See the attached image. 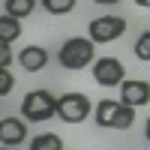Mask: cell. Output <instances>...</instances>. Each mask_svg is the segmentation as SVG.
Instances as JSON below:
<instances>
[{
    "label": "cell",
    "mask_w": 150,
    "mask_h": 150,
    "mask_svg": "<svg viewBox=\"0 0 150 150\" xmlns=\"http://www.w3.org/2000/svg\"><path fill=\"white\" fill-rule=\"evenodd\" d=\"M138 6H144V9H150V0H135Z\"/></svg>",
    "instance_id": "obj_18"
},
{
    "label": "cell",
    "mask_w": 150,
    "mask_h": 150,
    "mask_svg": "<svg viewBox=\"0 0 150 150\" xmlns=\"http://www.w3.org/2000/svg\"><path fill=\"white\" fill-rule=\"evenodd\" d=\"M144 135H147V141H150V117H147V123H144Z\"/></svg>",
    "instance_id": "obj_17"
},
{
    "label": "cell",
    "mask_w": 150,
    "mask_h": 150,
    "mask_svg": "<svg viewBox=\"0 0 150 150\" xmlns=\"http://www.w3.org/2000/svg\"><path fill=\"white\" fill-rule=\"evenodd\" d=\"M120 102L129 108H138L150 102V87L147 81H123L120 84Z\"/></svg>",
    "instance_id": "obj_7"
},
{
    "label": "cell",
    "mask_w": 150,
    "mask_h": 150,
    "mask_svg": "<svg viewBox=\"0 0 150 150\" xmlns=\"http://www.w3.org/2000/svg\"><path fill=\"white\" fill-rule=\"evenodd\" d=\"M3 9H6L9 18L21 21V18H27L30 12L36 9V3H33V0H3Z\"/></svg>",
    "instance_id": "obj_10"
},
{
    "label": "cell",
    "mask_w": 150,
    "mask_h": 150,
    "mask_svg": "<svg viewBox=\"0 0 150 150\" xmlns=\"http://www.w3.org/2000/svg\"><path fill=\"white\" fill-rule=\"evenodd\" d=\"M135 57H138V60H144V63L150 60V30L138 36V42H135Z\"/></svg>",
    "instance_id": "obj_14"
},
{
    "label": "cell",
    "mask_w": 150,
    "mask_h": 150,
    "mask_svg": "<svg viewBox=\"0 0 150 150\" xmlns=\"http://www.w3.org/2000/svg\"><path fill=\"white\" fill-rule=\"evenodd\" d=\"M12 87H15V78H12L9 69H0V96H9Z\"/></svg>",
    "instance_id": "obj_15"
},
{
    "label": "cell",
    "mask_w": 150,
    "mask_h": 150,
    "mask_svg": "<svg viewBox=\"0 0 150 150\" xmlns=\"http://www.w3.org/2000/svg\"><path fill=\"white\" fill-rule=\"evenodd\" d=\"M57 117L63 123H81L90 117V99L84 93H63L57 99Z\"/></svg>",
    "instance_id": "obj_4"
},
{
    "label": "cell",
    "mask_w": 150,
    "mask_h": 150,
    "mask_svg": "<svg viewBox=\"0 0 150 150\" xmlns=\"http://www.w3.org/2000/svg\"><path fill=\"white\" fill-rule=\"evenodd\" d=\"M60 66L63 69H84L93 63V42L84 39V36H75V39H66L60 45Z\"/></svg>",
    "instance_id": "obj_3"
},
{
    "label": "cell",
    "mask_w": 150,
    "mask_h": 150,
    "mask_svg": "<svg viewBox=\"0 0 150 150\" xmlns=\"http://www.w3.org/2000/svg\"><path fill=\"white\" fill-rule=\"evenodd\" d=\"M18 36H21V21L9 18V15H0V42L9 45V42H15Z\"/></svg>",
    "instance_id": "obj_11"
},
{
    "label": "cell",
    "mask_w": 150,
    "mask_h": 150,
    "mask_svg": "<svg viewBox=\"0 0 150 150\" xmlns=\"http://www.w3.org/2000/svg\"><path fill=\"white\" fill-rule=\"evenodd\" d=\"M18 63L24 66V72H39L48 63V51H45L42 45H27V48H21Z\"/></svg>",
    "instance_id": "obj_9"
},
{
    "label": "cell",
    "mask_w": 150,
    "mask_h": 150,
    "mask_svg": "<svg viewBox=\"0 0 150 150\" xmlns=\"http://www.w3.org/2000/svg\"><path fill=\"white\" fill-rule=\"evenodd\" d=\"M135 123V108L114 102V99H102L96 105V126L102 129H129Z\"/></svg>",
    "instance_id": "obj_1"
},
{
    "label": "cell",
    "mask_w": 150,
    "mask_h": 150,
    "mask_svg": "<svg viewBox=\"0 0 150 150\" xmlns=\"http://www.w3.org/2000/svg\"><path fill=\"white\" fill-rule=\"evenodd\" d=\"M90 42H114L117 36L126 30V21L120 15H99L90 21Z\"/></svg>",
    "instance_id": "obj_5"
},
{
    "label": "cell",
    "mask_w": 150,
    "mask_h": 150,
    "mask_svg": "<svg viewBox=\"0 0 150 150\" xmlns=\"http://www.w3.org/2000/svg\"><path fill=\"white\" fill-rule=\"evenodd\" d=\"M30 150H63V138L54 132H42L30 141Z\"/></svg>",
    "instance_id": "obj_12"
},
{
    "label": "cell",
    "mask_w": 150,
    "mask_h": 150,
    "mask_svg": "<svg viewBox=\"0 0 150 150\" xmlns=\"http://www.w3.org/2000/svg\"><path fill=\"white\" fill-rule=\"evenodd\" d=\"M123 63L117 57H99L96 63H93V81L96 84H102V87H117L123 84Z\"/></svg>",
    "instance_id": "obj_6"
},
{
    "label": "cell",
    "mask_w": 150,
    "mask_h": 150,
    "mask_svg": "<svg viewBox=\"0 0 150 150\" xmlns=\"http://www.w3.org/2000/svg\"><path fill=\"white\" fill-rule=\"evenodd\" d=\"M9 63H12V48L0 42V69H9Z\"/></svg>",
    "instance_id": "obj_16"
},
{
    "label": "cell",
    "mask_w": 150,
    "mask_h": 150,
    "mask_svg": "<svg viewBox=\"0 0 150 150\" xmlns=\"http://www.w3.org/2000/svg\"><path fill=\"white\" fill-rule=\"evenodd\" d=\"M27 138V126H24L21 117H3L0 120V141L6 147H15Z\"/></svg>",
    "instance_id": "obj_8"
},
{
    "label": "cell",
    "mask_w": 150,
    "mask_h": 150,
    "mask_svg": "<svg viewBox=\"0 0 150 150\" xmlns=\"http://www.w3.org/2000/svg\"><path fill=\"white\" fill-rule=\"evenodd\" d=\"M42 6L51 15H66L69 9H75V0H42Z\"/></svg>",
    "instance_id": "obj_13"
},
{
    "label": "cell",
    "mask_w": 150,
    "mask_h": 150,
    "mask_svg": "<svg viewBox=\"0 0 150 150\" xmlns=\"http://www.w3.org/2000/svg\"><path fill=\"white\" fill-rule=\"evenodd\" d=\"M57 114V99L48 90H30L21 99V117L27 123H42Z\"/></svg>",
    "instance_id": "obj_2"
}]
</instances>
